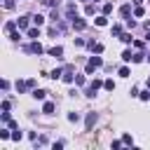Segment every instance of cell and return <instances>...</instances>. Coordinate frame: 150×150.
<instances>
[{"label":"cell","mask_w":150,"mask_h":150,"mask_svg":"<svg viewBox=\"0 0 150 150\" xmlns=\"http://www.w3.org/2000/svg\"><path fill=\"white\" fill-rule=\"evenodd\" d=\"M145 14V9L141 7V5H136V9H134V16H143Z\"/></svg>","instance_id":"20"},{"label":"cell","mask_w":150,"mask_h":150,"mask_svg":"<svg viewBox=\"0 0 150 150\" xmlns=\"http://www.w3.org/2000/svg\"><path fill=\"white\" fill-rule=\"evenodd\" d=\"M28 38L38 40V38H40V28H28Z\"/></svg>","instance_id":"12"},{"label":"cell","mask_w":150,"mask_h":150,"mask_svg":"<svg viewBox=\"0 0 150 150\" xmlns=\"http://www.w3.org/2000/svg\"><path fill=\"white\" fill-rule=\"evenodd\" d=\"M148 89H150V77H148Z\"/></svg>","instance_id":"38"},{"label":"cell","mask_w":150,"mask_h":150,"mask_svg":"<svg viewBox=\"0 0 150 150\" xmlns=\"http://www.w3.org/2000/svg\"><path fill=\"white\" fill-rule=\"evenodd\" d=\"M101 66H103V59H101V56H91V59L87 61V68H84V70H87V75H91V73H94L96 68H101Z\"/></svg>","instance_id":"1"},{"label":"cell","mask_w":150,"mask_h":150,"mask_svg":"<svg viewBox=\"0 0 150 150\" xmlns=\"http://www.w3.org/2000/svg\"><path fill=\"white\" fill-rule=\"evenodd\" d=\"M26 89H30V87H28V82H26V80H23V82H16V91H19V94H23V91H26Z\"/></svg>","instance_id":"10"},{"label":"cell","mask_w":150,"mask_h":150,"mask_svg":"<svg viewBox=\"0 0 150 150\" xmlns=\"http://www.w3.org/2000/svg\"><path fill=\"white\" fill-rule=\"evenodd\" d=\"M30 19H33V16H19V19H16V26H19V28H28V21H30Z\"/></svg>","instance_id":"5"},{"label":"cell","mask_w":150,"mask_h":150,"mask_svg":"<svg viewBox=\"0 0 150 150\" xmlns=\"http://www.w3.org/2000/svg\"><path fill=\"white\" fill-rule=\"evenodd\" d=\"M94 23H96V26H105V23H108V19H105V14H101V16H96V19H94Z\"/></svg>","instance_id":"11"},{"label":"cell","mask_w":150,"mask_h":150,"mask_svg":"<svg viewBox=\"0 0 150 150\" xmlns=\"http://www.w3.org/2000/svg\"><path fill=\"white\" fill-rule=\"evenodd\" d=\"M91 49H94L96 54H101V52H103V45H101V42H94V45H91Z\"/></svg>","instance_id":"22"},{"label":"cell","mask_w":150,"mask_h":150,"mask_svg":"<svg viewBox=\"0 0 150 150\" xmlns=\"http://www.w3.org/2000/svg\"><path fill=\"white\" fill-rule=\"evenodd\" d=\"M54 108H56V105H54L52 101H47V103L42 105V112H47V115H52V112H54Z\"/></svg>","instance_id":"9"},{"label":"cell","mask_w":150,"mask_h":150,"mask_svg":"<svg viewBox=\"0 0 150 150\" xmlns=\"http://www.w3.org/2000/svg\"><path fill=\"white\" fill-rule=\"evenodd\" d=\"M84 12H87V14H94V12H96V7H94L91 2H87V5H84Z\"/></svg>","instance_id":"19"},{"label":"cell","mask_w":150,"mask_h":150,"mask_svg":"<svg viewBox=\"0 0 150 150\" xmlns=\"http://www.w3.org/2000/svg\"><path fill=\"white\" fill-rule=\"evenodd\" d=\"M145 30H148V33H150V21H145Z\"/></svg>","instance_id":"37"},{"label":"cell","mask_w":150,"mask_h":150,"mask_svg":"<svg viewBox=\"0 0 150 150\" xmlns=\"http://www.w3.org/2000/svg\"><path fill=\"white\" fill-rule=\"evenodd\" d=\"M66 14H68V19H73V16H77V7H75V5L70 2V5H68V9H66Z\"/></svg>","instance_id":"6"},{"label":"cell","mask_w":150,"mask_h":150,"mask_svg":"<svg viewBox=\"0 0 150 150\" xmlns=\"http://www.w3.org/2000/svg\"><path fill=\"white\" fill-rule=\"evenodd\" d=\"M5 7H7V9H12V7H14V0H5Z\"/></svg>","instance_id":"36"},{"label":"cell","mask_w":150,"mask_h":150,"mask_svg":"<svg viewBox=\"0 0 150 150\" xmlns=\"http://www.w3.org/2000/svg\"><path fill=\"white\" fill-rule=\"evenodd\" d=\"M33 23H35V26H42V23H45V16L35 14V16H33Z\"/></svg>","instance_id":"16"},{"label":"cell","mask_w":150,"mask_h":150,"mask_svg":"<svg viewBox=\"0 0 150 150\" xmlns=\"http://www.w3.org/2000/svg\"><path fill=\"white\" fill-rule=\"evenodd\" d=\"M26 52H28V54H42L45 49H42V45H40L38 40H35L33 45H28V47H26Z\"/></svg>","instance_id":"2"},{"label":"cell","mask_w":150,"mask_h":150,"mask_svg":"<svg viewBox=\"0 0 150 150\" xmlns=\"http://www.w3.org/2000/svg\"><path fill=\"white\" fill-rule=\"evenodd\" d=\"M49 77H54V80L63 77V68H56V70H52V75H49Z\"/></svg>","instance_id":"15"},{"label":"cell","mask_w":150,"mask_h":150,"mask_svg":"<svg viewBox=\"0 0 150 150\" xmlns=\"http://www.w3.org/2000/svg\"><path fill=\"white\" fill-rule=\"evenodd\" d=\"M120 40H122V42H127V45H129V42H131V33H122V35H120Z\"/></svg>","instance_id":"21"},{"label":"cell","mask_w":150,"mask_h":150,"mask_svg":"<svg viewBox=\"0 0 150 150\" xmlns=\"http://www.w3.org/2000/svg\"><path fill=\"white\" fill-rule=\"evenodd\" d=\"M94 122H96V112H89V115H87V120H84V127H87V131L94 127Z\"/></svg>","instance_id":"4"},{"label":"cell","mask_w":150,"mask_h":150,"mask_svg":"<svg viewBox=\"0 0 150 150\" xmlns=\"http://www.w3.org/2000/svg\"><path fill=\"white\" fill-rule=\"evenodd\" d=\"M148 61H150V54H148Z\"/></svg>","instance_id":"39"},{"label":"cell","mask_w":150,"mask_h":150,"mask_svg":"<svg viewBox=\"0 0 150 150\" xmlns=\"http://www.w3.org/2000/svg\"><path fill=\"white\" fill-rule=\"evenodd\" d=\"M110 12H112V2H105L103 5V14H110Z\"/></svg>","instance_id":"27"},{"label":"cell","mask_w":150,"mask_h":150,"mask_svg":"<svg viewBox=\"0 0 150 150\" xmlns=\"http://www.w3.org/2000/svg\"><path fill=\"white\" fill-rule=\"evenodd\" d=\"M143 56H145V54H141V52H138V54H134V56H131V61H134V63H141V61H143Z\"/></svg>","instance_id":"24"},{"label":"cell","mask_w":150,"mask_h":150,"mask_svg":"<svg viewBox=\"0 0 150 150\" xmlns=\"http://www.w3.org/2000/svg\"><path fill=\"white\" fill-rule=\"evenodd\" d=\"M45 96H47V91H45V89H33V98H38V101H42Z\"/></svg>","instance_id":"8"},{"label":"cell","mask_w":150,"mask_h":150,"mask_svg":"<svg viewBox=\"0 0 150 150\" xmlns=\"http://www.w3.org/2000/svg\"><path fill=\"white\" fill-rule=\"evenodd\" d=\"M84 82H87V80H84V75H75V84H80V87H82Z\"/></svg>","instance_id":"29"},{"label":"cell","mask_w":150,"mask_h":150,"mask_svg":"<svg viewBox=\"0 0 150 150\" xmlns=\"http://www.w3.org/2000/svg\"><path fill=\"white\" fill-rule=\"evenodd\" d=\"M0 138H2V141H7V138H12V134H9L7 129H0Z\"/></svg>","instance_id":"26"},{"label":"cell","mask_w":150,"mask_h":150,"mask_svg":"<svg viewBox=\"0 0 150 150\" xmlns=\"http://www.w3.org/2000/svg\"><path fill=\"white\" fill-rule=\"evenodd\" d=\"M2 112H9V101H2Z\"/></svg>","instance_id":"35"},{"label":"cell","mask_w":150,"mask_h":150,"mask_svg":"<svg viewBox=\"0 0 150 150\" xmlns=\"http://www.w3.org/2000/svg\"><path fill=\"white\" fill-rule=\"evenodd\" d=\"M103 87H105L108 91H112V89H115V82H112V80H105V82H103Z\"/></svg>","instance_id":"25"},{"label":"cell","mask_w":150,"mask_h":150,"mask_svg":"<svg viewBox=\"0 0 150 150\" xmlns=\"http://www.w3.org/2000/svg\"><path fill=\"white\" fill-rule=\"evenodd\" d=\"M40 2H42V5H47V7H54V5H56V0H40Z\"/></svg>","instance_id":"34"},{"label":"cell","mask_w":150,"mask_h":150,"mask_svg":"<svg viewBox=\"0 0 150 150\" xmlns=\"http://www.w3.org/2000/svg\"><path fill=\"white\" fill-rule=\"evenodd\" d=\"M68 120H70V122H77L80 115H77V112H68Z\"/></svg>","instance_id":"32"},{"label":"cell","mask_w":150,"mask_h":150,"mask_svg":"<svg viewBox=\"0 0 150 150\" xmlns=\"http://www.w3.org/2000/svg\"><path fill=\"white\" fill-rule=\"evenodd\" d=\"M94 2H96V0H94Z\"/></svg>","instance_id":"41"},{"label":"cell","mask_w":150,"mask_h":150,"mask_svg":"<svg viewBox=\"0 0 150 150\" xmlns=\"http://www.w3.org/2000/svg\"><path fill=\"white\" fill-rule=\"evenodd\" d=\"M68 2H73V0H68Z\"/></svg>","instance_id":"40"},{"label":"cell","mask_w":150,"mask_h":150,"mask_svg":"<svg viewBox=\"0 0 150 150\" xmlns=\"http://www.w3.org/2000/svg\"><path fill=\"white\" fill-rule=\"evenodd\" d=\"M138 96H141V98H143V101H150V89H148V91H141V94H138Z\"/></svg>","instance_id":"31"},{"label":"cell","mask_w":150,"mask_h":150,"mask_svg":"<svg viewBox=\"0 0 150 150\" xmlns=\"http://www.w3.org/2000/svg\"><path fill=\"white\" fill-rule=\"evenodd\" d=\"M7 127H9V129H19V124H16L14 120H7Z\"/></svg>","instance_id":"33"},{"label":"cell","mask_w":150,"mask_h":150,"mask_svg":"<svg viewBox=\"0 0 150 150\" xmlns=\"http://www.w3.org/2000/svg\"><path fill=\"white\" fill-rule=\"evenodd\" d=\"M70 23H73V28H75V30H82V28L87 26V21H84V19H80V16H73V19H70Z\"/></svg>","instance_id":"3"},{"label":"cell","mask_w":150,"mask_h":150,"mask_svg":"<svg viewBox=\"0 0 150 150\" xmlns=\"http://www.w3.org/2000/svg\"><path fill=\"white\" fill-rule=\"evenodd\" d=\"M120 14H122L124 19H129V14H131V7H129V5H124V7L120 9Z\"/></svg>","instance_id":"13"},{"label":"cell","mask_w":150,"mask_h":150,"mask_svg":"<svg viewBox=\"0 0 150 150\" xmlns=\"http://www.w3.org/2000/svg\"><path fill=\"white\" fill-rule=\"evenodd\" d=\"M120 77H129V68H127V66L120 68Z\"/></svg>","instance_id":"28"},{"label":"cell","mask_w":150,"mask_h":150,"mask_svg":"<svg viewBox=\"0 0 150 150\" xmlns=\"http://www.w3.org/2000/svg\"><path fill=\"white\" fill-rule=\"evenodd\" d=\"M14 28H16V21H7V23H5V30H7V33H12Z\"/></svg>","instance_id":"17"},{"label":"cell","mask_w":150,"mask_h":150,"mask_svg":"<svg viewBox=\"0 0 150 150\" xmlns=\"http://www.w3.org/2000/svg\"><path fill=\"white\" fill-rule=\"evenodd\" d=\"M110 33H112V35H117V38H120V35H122V26H120V23H115V26H112V28H110Z\"/></svg>","instance_id":"14"},{"label":"cell","mask_w":150,"mask_h":150,"mask_svg":"<svg viewBox=\"0 0 150 150\" xmlns=\"http://www.w3.org/2000/svg\"><path fill=\"white\" fill-rule=\"evenodd\" d=\"M49 54H52V56H56V59H61V56H63V47H52V49H49Z\"/></svg>","instance_id":"7"},{"label":"cell","mask_w":150,"mask_h":150,"mask_svg":"<svg viewBox=\"0 0 150 150\" xmlns=\"http://www.w3.org/2000/svg\"><path fill=\"white\" fill-rule=\"evenodd\" d=\"M131 56H134V54H131L129 49H124V52H122V61H131Z\"/></svg>","instance_id":"23"},{"label":"cell","mask_w":150,"mask_h":150,"mask_svg":"<svg viewBox=\"0 0 150 150\" xmlns=\"http://www.w3.org/2000/svg\"><path fill=\"white\" fill-rule=\"evenodd\" d=\"M21 136H23V134H21L19 129H12V141H21Z\"/></svg>","instance_id":"18"},{"label":"cell","mask_w":150,"mask_h":150,"mask_svg":"<svg viewBox=\"0 0 150 150\" xmlns=\"http://www.w3.org/2000/svg\"><path fill=\"white\" fill-rule=\"evenodd\" d=\"M122 141H124V145H131V143H134V138H131L129 134H124V136H122Z\"/></svg>","instance_id":"30"}]
</instances>
